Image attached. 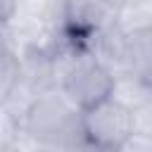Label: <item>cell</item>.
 Instances as JSON below:
<instances>
[{"instance_id": "8992f818", "label": "cell", "mask_w": 152, "mask_h": 152, "mask_svg": "<svg viewBox=\"0 0 152 152\" xmlns=\"http://www.w3.org/2000/svg\"><path fill=\"white\" fill-rule=\"evenodd\" d=\"M116 152H152V135H145V133H133Z\"/></svg>"}, {"instance_id": "277c9868", "label": "cell", "mask_w": 152, "mask_h": 152, "mask_svg": "<svg viewBox=\"0 0 152 152\" xmlns=\"http://www.w3.org/2000/svg\"><path fill=\"white\" fill-rule=\"evenodd\" d=\"M112 97L119 100L121 104H126L131 112H135L138 107L147 104L152 100V78L140 76V74H121L116 76Z\"/></svg>"}, {"instance_id": "52a82bcc", "label": "cell", "mask_w": 152, "mask_h": 152, "mask_svg": "<svg viewBox=\"0 0 152 152\" xmlns=\"http://www.w3.org/2000/svg\"><path fill=\"white\" fill-rule=\"evenodd\" d=\"M133 119H135V131L138 133H145V135H152V100L142 107H138L133 112Z\"/></svg>"}, {"instance_id": "7c38bea8", "label": "cell", "mask_w": 152, "mask_h": 152, "mask_svg": "<svg viewBox=\"0 0 152 152\" xmlns=\"http://www.w3.org/2000/svg\"><path fill=\"white\" fill-rule=\"evenodd\" d=\"M124 2H140V0H124Z\"/></svg>"}, {"instance_id": "8fae6325", "label": "cell", "mask_w": 152, "mask_h": 152, "mask_svg": "<svg viewBox=\"0 0 152 152\" xmlns=\"http://www.w3.org/2000/svg\"><path fill=\"white\" fill-rule=\"evenodd\" d=\"M57 2H59V5H64V7H66V5H69V2H71V0H57Z\"/></svg>"}, {"instance_id": "3957f363", "label": "cell", "mask_w": 152, "mask_h": 152, "mask_svg": "<svg viewBox=\"0 0 152 152\" xmlns=\"http://www.w3.org/2000/svg\"><path fill=\"white\" fill-rule=\"evenodd\" d=\"M90 55L97 57L104 66L114 71V76L131 74V59H128V31L119 26L116 21L95 31L90 36Z\"/></svg>"}, {"instance_id": "4fadbf2b", "label": "cell", "mask_w": 152, "mask_h": 152, "mask_svg": "<svg viewBox=\"0 0 152 152\" xmlns=\"http://www.w3.org/2000/svg\"><path fill=\"white\" fill-rule=\"evenodd\" d=\"M150 78H152V76H150Z\"/></svg>"}, {"instance_id": "ba28073f", "label": "cell", "mask_w": 152, "mask_h": 152, "mask_svg": "<svg viewBox=\"0 0 152 152\" xmlns=\"http://www.w3.org/2000/svg\"><path fill=\"white\" fill-rule=\"evenodd\" d=\"M19 12V0H0V24L10 21Z\"/></svg>"}, {"instance_id": "5b68a950", "label": "cell", "mask_w": 152, "mask_h": 152, "mask_svg": "<svg viewBox=\"0 0 152 152\" xmlns=\"http://www.w3.org/2000/svg\"><path fill=\"white\" fill-rule=\"evenodd\" d=\"M128 59L133 74L152 76V24L128 31Z\"/></svg>"}, {"instance_id": "9c48e42d", "label": "cell", "mask_w": 152, "mask_h": 152, "mask_svg": "<svg viewBox=\"0 0 152 152\" xmlns=\"http://www.w3.org/2000/svg\"><path fill=\"white\" fill-rule=\"evenodd\" d=\"M140 2H142L145 12H147V17H150V21H152V0H140Z\"/></svg>"}, {"instance_id": "6da1fadb", "label": "cell", "mask_w": 152, "mask_h": 152, "mask_svg": "<svg viewBox=\"0 0 152 152\" xmlns=\"http://www.w3.org/2000/svg\"><path fill=\"white\" fill-rule=\"evenodd\" d=\"M81 124L90 147L97 150H119L135 133L133 112L114 97L81 109Z\"/></svg>"}, {"instance_id": "30bf717a", "label": "cell", "mask_w": 152, "mask_h": 152, "mask_svg": "<svg viewBox=\"0 0 152 152\" xmlns=\"http://www.w3.org/2000/svg\"><path fill=\"white\" fill-rule=\"evenodd\" d=\"M88 152H116V150H97V147H90Z\"/></svg>"}, {"instance_id": "7a4b0ae2", "label": "cell", "mask_w": 152, "mask_h": 152, "mask_svg": "<svg viewBox=\"0 0 152 152\" xmlns=\"http://www.w3.org/2000/svg\"><path fill=\"white\" fill-rule=\"evenodd\" d=\"M114 83H116V76L109 66H104L93 55H83L74 64V69L64 76L62 88L78 109H88V107L112 97Z\"/></svg>"}]
</instances>
